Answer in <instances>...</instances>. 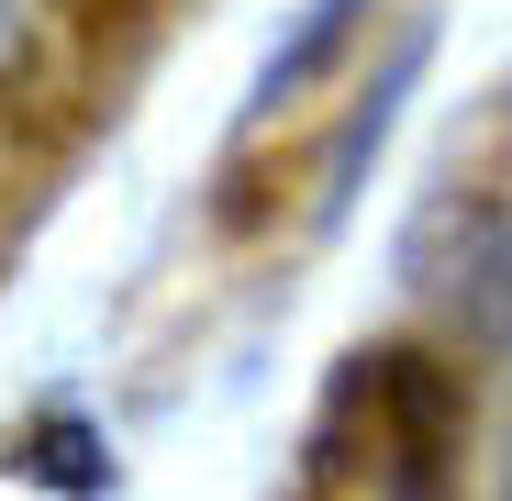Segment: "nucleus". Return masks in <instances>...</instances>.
<instances>
[{
  "mask_svg": "<svg viewBox=\"0 0 512 501\" xmlns=\"http://www.w3.org/2000/svg\"><path fill=\"white\" fill-rule=\"evenodd\" d=\"M346 412L368 424L379 501H457V435H468V390L446 357L423 346H368L346 368Z\"/></svg>",
  "mask_w": 512,
  "mask_h": 501,
  "instance_id": "obj_1",
  "label": "nucleus"
},
{
  "mask_svg": "<svg viewBox=\"0 0 512 501\" xmlns=\"http://www.w3.org/2000/svg\"><path fill=\"white\" fill-rule=\"evenodd\" d=\"M412 290L446 301L479 346H512V190H479V201L423 212V234H412Z\"/></svg>",
  "mask_w": 512,
  "mask_h": 501,
  "instance_id": "obj_2",
  "label": "nucleus"
},
{
  "mask_svg": "<svg viewBox=\"0 0 512 501\" xmlns=\"http://www.w3.org/2000/svg\"><path fill=\"white\" fill-rule=\"evenodd\" d=\"M368 23V0H301V23L268 45V67H256V90H245V123H268V112H290L312 78L346 56V34Z\"/></svg>",
  "mask_w": 512,
  "mask_h": 501,
  "instance_id": "obj_3",
  "label": "nucleus"
},
{
  "mask_svg": "<svg viewBox=\"0 0 512 501\" xmlns=\"http://www.w3.org/2000/svg\"><path fill=\"white\" fill-rule=\"evenodd\" d=\"M412 67H423V34L379 67V90L346 112V134H334V156H323V223H346V201H357V179H368V156L390 145V112H401V90H412Z\"/></svg>",
  "mask_w": 512,
  "mask_h": 501,
  "instance_id": "obj_4",
  "label": "nucleus"
},
{
  "mask_svg": "<svg viewBox=\"0 0 512 501\" xmlns=\"http://www.w3.org/2000/svg\"><path fill=\"white\" fill-rule=\"evenodd\" d=\"M12 479H34V490H67V501H90V490H112V435L90 424V412H45V424L12 446Z\"/></svg>",
  "mask_w": 512,
  "mask_h": 501,
  "instance_id": "obj_5",
  "label": "nucleus"
},
{
  "mask_svg": "<svg viewBox=\"0 0 512 501\" xmlns=\"http://www.w3.org/2000/svg\"><path fill=\"white\" fill-rule=\"evenodd\" d=\"M34 56V0H0V78H23Z\"/></svg>",
  "mask_w": 512,
  "mask_h": 501,
  "instance_id": "obj_6",
  "label": "nucleus"
},
{
  "mask_svg": "<svg viewBox=\"0 0 512 501\" xmlns=\"http://www.w3.org/2000/svg\"><path fill=\"white\" fill-rule=\"evenodd\" d=\"M501 501H512V457H501Z\"/></svg>",
  "mask_w": 512,
  "mask_h": 501,
  "instance_id": "obj_7",
  "label": "nucleus"
}]
</instances>
